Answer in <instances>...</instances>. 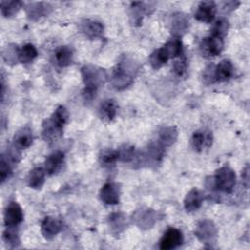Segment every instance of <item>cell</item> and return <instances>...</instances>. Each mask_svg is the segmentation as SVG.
<instances>
[{"instance_id":"4316f807","label":"cell","mask_w":250,"mask_h":250,"mask_svg":"<svg viewBox=\"0 0 250 250\" xmlns=\"http://www.w3.org/2000/svg\"><path fill=\"white\" fill-rule=\"evenodd\" d=\"M168 60H169V56L167 55V53L163 47L153 51L148 58L151 67L155 70L162 67L168 62Z\"/></svg>"},{"instance_id":"d6a6232c","label":"cell","mask_w":250,"mask_h":250,"mask_svg":"<svg viewBox=\"0 0 250 250\" xmlns=\"http://www.w3.org/2000/svg\"><path fill=\"white\" fill-rule=\"evenodd\" d=\"M118 161V152L117 149L106 148L104 149L100 154V162L103 166H111Z\"/></svg>"},{"instance_id":"4dcf8cb0","label":"cell","mask_w":250,"mask_h":250,"mask_svg":"<svg viewBox=\"0 0 250 250\" xmlns=\"http://www.w3.org/2000/svg\"><path fill=\"white\" fill-rule=\"evenodd\" d=\"M58 126L63 128V126L67 123L68 121V118H69V114H68V111L67 109L62 106V105H60L58 106L55 111L53 112V114L51 115L50 117Z\"/></svg>"},{"instance_id":"8d00e7d4","label":"cell","mask_w":250,"mask_h":250,"mask_svg":"<svg viewBox=\"0 0 250 250\" xmlns=\"http://www.w3.org/2000/svg\"><path fill=\"white\" fill-rule=\"evenodd\" d=\"M9 157H6L4 154L1 155V160H0V179L1 183H4L7 181L11 175H12V166L9 161Z\"/></svg>"},{"instance_id":"1f68e13d","label":"cell","mask_w":250,"mask_h":250,"mask_svg":"<svg viewBox=\"0 0 250 250\" xmlns=\"http://www.w3.org/2000/svg\"><path fill=\"white\" fill-rule=\"evenodd\" d=\"M229 21L225 18H221L214 23L212 29H211V35L217 36L220 38H224L229 30Z\"/></svg>"},{"instance_id":"f35d334b","label":"cell","mask_w":250,"mask_h":250,"mask_svg":"<svg viewBox=\"0 0 250 250\" xmlns=\"http://www.w3.org/2000/svg\"><path fill=\"white\" fill-rule=\"evenodd\" d=\"M202 78H203L204 83L207 84V85L216 82V79H215V65H214V64L208 65V66L203 70Z\"/></svg>"},{"instance_id":"277c9868","label":"cell","mask_w":250,"mask_h":250,"mask_svg":"<svg viewBox=\"0 0 250 250\" xmlns=\"http://www.w3.org/2000/svg\"><path fill=\"white\" fill-rule=\"evenodd\" d=\"M194 233L202 243H212L216 240L217 228L211 220L205 219L197 224Z\"/></svg>"},{"instance_id":"7c38bea8","label":"cell","mask_w":250,"mask_h":250,"mask_svg":"<svg viewBox=\"0 0 250 250\" xmlns=\"http://www.w3.org/2000/svg\"><path fill=\"white\" fill-rule=\"evenodd\" d=\"M189 21L184 13H175L170 21V30L175 37H180L188 30Z\"/></svg>"},{"instance_id":"6da1fadb","label":"cell","mask_w":250,"mask_h":250,"mask_svg":"<svg viewBox=\"0 0 250 250\" xmlns=\"http://www.w3.org/2000/svg\"><path fill=\"white\" fill-rule=\"evenodd\" d=\"M140 63L132 57L123 55L112 69L110 84L115 90H123L129 87L138 74Z\"/></svg>"},{"instance_id":"8992f818","label":"cell","mask_w":250,"mask_h":250,"mask_svg":"<svg viewBox=\"0 0 250 250\" xmlns=\"http://www.w3.org/2000/svg\"><path fill=\"white\" fill-rule=\"evenodd\" d=\"M224 49V40L223 38L212 36L204 38L200 43V51L202 56L210 58L216 57L222 53Z\"/></svg>"},{"instance_id":"7a4b0ae2","label":"cell","mask_w":250,"mask_h":250,"mask_svg":"<svg viewBox=\"0 0 250 250\" xmlns=\"http://www.w3.org/2000/svg\"><path fill=\"white\" fill-rule=\"evenodd\" d=\"M81 75L85 85L83 97L85 101H92L96 97L98 89L105 83L107 79L106 71L97 65L87 64L81 68Z\"/></svg>"},{"instance_id":"8fae6325","label":"cell","mask_w":250,"mask_h":250,"mask_svg":"<svg viewBox=\"0 0 250 250\" xmlns=\"http://www.w3.org/2000/svg\"><path fill=\"white\" fill-rule=\"evenodd\" d=\"M217 6L213 1H204L199 3L197 10L194 14V18L202 22H211L216 16Z\"/></svg>"},{"instance_id":"d4e9b609","label":"cell","mask_w":250,"mask_h":250,"mask_svg":"<svg viewBox=\"0 0 250 250\" xmlns=\"http://www.w3.org/2000/svg\"><path fill=\"white\" fill-rule=\"evenodd\" d=\"M117 113V104L112 99H107L103 102L100 106V116L105 122H110L114 119Z\"/></svg>"},{"instance_id":"30bf717a","label":"cell","mask_w":250,"mask_h":250,"mask_svg":"<svg viewBox=\"0 0 250 250\" xmlns=\"http://www.w3.org/2000/svg\"><path fill=\"white\" fill-rule=\"evenodd\" d=\"M23 220L21 207L16 201L10 202L4 211V224L6 227H17Z\"/></svg>"},{"instance_id":"83f0119b","label":"cell","mask_w":250,"mask_h":250,"mask_svg":"<svg viewBox=\"0 0 250 250\" xmlns=\"http://www.w3.org/2000/svg\"><path fill=\"white\" fill-rule=\"evenodd\" d=\"M167 55L169 56V59H174L176 57H179L182 54L183 51V44L180 37L173 36L171 39H169L164 46H162Z\"/></svg>"},{"instance_id":"f546056e","label":"cell","mask_w":250,"mask_h":250,"mask_svg":"<svg viewBox=\"0 0 250 250\" xmlns=\"http://www.w3.org/2000/svg\"><path fill=\"white\" fill-rule=\"evenodd\" d=\"M37 50L32 44H25L20 49L19 62L21 63H29L37 57Z\"/></svg>"},{"instance_id":"603a6c76","label":"cell","mask_w":250,"mask_h":250,"mask_svg":"<svg viewBox=\"0 0 250 250\" xmlns=\"http://www.w3.org/2000/svg\"><path fill=\"white\" fill-rule=\"evenodd\" d=\"M233 74V65L229 60H223L215 66V79L219 82L229 80Z\"/></svg>"},{"instance_id":"d590c367","label":"cell","mask_w":250,"mask_h":250,"mask_svg":"<svg viewBox=\"0 0 250 250\" xmlns=\"http://www.w3.org/2000/svg\"><path fill=\"white\" fill-rule=\"evenodd\" d=\"M19 55L20 49L15 45H9L3 51V59L9 64L16 63L19 61Z\"/></svg>"},{"instance_id":"ac0fdd59","label":"cell","mask_w":250,"mask_h":250,"mask_svg":"<svg viewBox=\"0 0 250 250\" xmlns=\"http://www.w3.org/2000/svg\"><path fill=\"white\" fill-rule=\"evenodd\" d=\"M203 202V194L197 188H192L188 192L184 199V207L187 212L198 210Z\"/></svg>"},{"instance_id":"44dd1931","label":"cell","mask_w":250,"mask_h":250,"mask_svg":"<svg viewBox=\"0 0 250 250\" xmlns=\"http://www.w3.org/2000/svg\"><path fill=\"white\" fill-rule=\"evenodd\" d=\"M178 138V130L175 126L163 127L159 132L156 141L164 147L168 148L171 146Z\"/></svg>"},{"instance_id":"e575fe53","label":"cell","mask_w":250,"mask_h":250,"mask_svg":"<svg viewBox=\"0 0 250 250\" xmlns=\"http://www.w3.org/2000/svg\"><path fill=\"white\" fill-rule=\"evenodd\" d=\"M15 228L16 227H6V229L3 232L4 241L12 247H16L20 243V238Z\"/></svg>"},{"instance_id":"cb8c5ba5","label":"cell","mask_w":250,"mask_h":250,"mask_svg":"<svg viewBox=\"0 0 250 250\" xmlns=\"http://www.w3.org/2000/svg\"><path fill=\"white\" fill-rule=\"evenodd\" d=\"M55 61L61 67H66L72 63L73 52L68 46H61L55 52Z\"/></svg>"},{"instance_id":"2e32d148","label":"cell","mask_w":250,"mask_h":250,"mask_svg":"<svg viewBox=\"0 0 250 250\" xmlns=\"http://www.w3.org/2000/svg\"><path fill=\"white\" fill-rule=\"evenodd\" d=\"M33 136L32 131L28 126L21 128L14 136L13 139V146L18 149H25L29 147L32 144Z\"/></svg>"},{"instance_id":"60d3db41","label":"cell","mask_w":250,"mask_h":250,"mask_svg":"<svg viewBox=\"0 0 250 250\" xmlns=\"http://www.w3.org/2000/svg\"><path fill=\"white\" fill-rule=\"evenodd\" d=\"M241 179H242V184L244 185V187L246 188H248V186H249V166L248 165H246L244 167V169L242 170Z\"/></svg>"},{"instance_id":"5b68a950","label":"cell","mask_w":250,"mask_h":250,"mask_svg":"<svg viewBox=\"0 0 250 250\" xmlns=\"http://www.w3.org/2000/svg\"><path fill=\"white\" fill-rule=\"evenodd\" d=\"M184 242L182 231L176 228H169L159 240V248L161 250H171L181 246Z\"/></svg>"},{"instance_id":"ffe728a7","label":"cell","mask_w":250,"mask_h":250,"mask_svg":"<svg viewBox=\"0 0 250 250\" xmlns=\"http://www.w3.org/2000/svg\"><path fill=\"white\" fill-rule=\"evenodd\" d=\"M62 128L58 126L51 118L46 119L42 126V137L46 142H54L62 135Z\"/></svg>"},{"instance_id":"5bb4252c","label":"cell","mask_w":250,"mask_h":250,"mask_svg":"<svg viewBox=\"0 0 250 250\" xmlns=\"http://www.w3.org/2000/svg\"><path fill=\"white\" fill-rule=\"evenodd\" d=\"M63 164L64 154L62 151L57 150L48 155L44 163V169L48 175H54L61 171Z\"/></svg>"},{"instance_id":"4fadbf2b","label":"cell","mask_w":250,"mask_h":250,"mask_svg":"<svg viewBox=\"0 0 250 250\" xmlns=\"http://www.w3.org/2000/svg\"><path fill=\"white\" fill-rule=\"evenodd\" d=\"M80 31L89 39H96L102 36L104 25L102 22L94 20H83L79 25Z\"/></svg>"},{"instance_id":"e0dca14e","label":"cell","mask_w":250,"mask_h":250,"mask_svg":"<svg viewBox=\"0 0 250 250\" xmlns=\"http://www.w3.org/2000/svg\"><path fill=\"white\" fill-rule=\"evenodd\" d=\"M107 224L110 229V231L117 235L120 234L122 231L125 230V229L128 226V219L127 216L122 212H116L112 213L108 216Z\"/></svg>"},{"instance_id":"7402d4cb","label":"cell","mask_w":250,"mask_h":250,"mask_svg":"<svg viewBox=\"0 0 250 250\" xmlns=\"http://www.w3.org/2000/svg\"><path fill=\"white\" fill-rule=\"evenodd\" d=\"M45 169L41 167H35L29 171L26 177L27 186L33 189H40L45 183Z\"/></svg>"},{"instance_id":"3957f363","label":"cell","mask_w":250,"mask_h":250,"mask_svg":"<svg viewBox=\"0 0 250 250\" xmlns=\"http://www.w3.org/2000/svg\"><path fill=\"white\" fill-rule=\"evenodd\" d=\"M212 183L213 187L218 190L225 193H231L236 183V175L230 167L223 166L216 171L215 176L212 178Z\"/></svg>"},{"instance_id":"52a82bcc","label":"cell","mask_w":250,"mask_h":250,"mask_svg":"<svg viewBox=\"0 0 250 250\" xmlns=\"http://www.w3.org/2000/svg\"><path fill=\"white\" fill-rule=\"evenodd\" d=\"M121 188L120 185L114 182L105 183L100 190L101 200L107 205H115L120 200Z\"/></svg>"},{"instance_id":"ab89813d","label":"cell","mask_w":250,"mask_h":250,"mask_svg":"<svg viewBox=\"0 0 250 250\" xmlns=\"http://www.w3.org/2000/svg\"><path fill=\"white\" fill-rule=\"evenodd\" d=\"M240 4V2L238 1H226V2H223L222 4V10L224 12H230V11H233L234 9L237 8V6Z\"/></svg>"},{"instance_id":"d6986e66","label":"cell","mask_w":250,"mask_h":250,"mask_svg":"<svg viewBox=\"0 0 250 250\" xmlns=\"http://www.w3.org/2000/svg\"><path fill=\"white\" fill-rule=\"evenodd\" d=\"M52 7L44 2L29 3L26 6V15L32 21H37L42 17L47 16L51 12Z\"/></svg>"},{"instance_id":"484cf974","label":"cell","mask_w":250,"mask_h":250,"mask_svg":"<svg viewBox=\"0 0 250 250\" xmlns=\"http://www.w3.org/2000/svg\"><path fill=\"white\" fill-rule=\"evenodd\" d=\"M147 3L145 2H134L130 7V17L132 19V22L136 24H141L143 18L145 15L149 14V8H147Z\"/></svg>"},{"instance_id":"9a60e30c","label":"cell","mask_w":250,"mask_h":250,"mask_svg":"<svg viewBox=\"0 0 250 250\" xmlns=\"http://www.w3.org/2000/svg\"><path fill=\"white\" fill-rule=\"evenodd\" d=\"M62 223L55 217H45L41 223V233L46 239L54 238L62 230Z\"/></svg>"},{"instance_id":"ba28073f","label":"cell","mask_w":250,"mask_h":250,"mask_svg":"<svg viewBox=\"0 0 250 250\" xmlns=\"http://www.w3.org/2000/svg\"><path fill=\"white\" fill-rule=\"evenodd\" d=\"M213 143V135L209 130H197L195 131L190 139V144L195 151H203L208 149Z\"/></svg>"},{"instance_id":"74e56055","label":"cell","mask_w":250,"mask_h":250,"mask_svg":"<svg viewBox=\"0 0 250 250\" xmlns=\"http://www.w3.org/2000/svg\"><path fill=\"white\" fill-rule=\"evenodd\" d=\"M172 70L174 74L178 77H185L188 71V61L186 58H182L175 61L172 65Z\"/></svg>"},{"instance_id":"836d02e7","label":"cell","mask_w":250,"mask_h":250,"mask_svg":"<svg viewBox=\"0 0 250 250\" xmlns=\"http://www.w3.org/2000/svg\"><path fill=\"white\" fill-rule=\"evenodd\" d=\"M117 152H118V160L121 162H126V163L131 162L136 156L135 148L131 145H123L117 149Z\"/></svg>"},{"instance_id":"9c48e42d","label":"cell","mask_w":250,"mask_h":250,"mask_svg":"<svg viewBox=\"0 0 250 250\" xmlns=\"http://www.w3.org/2000/svg\"><path fill=\"white\" fill-rule=\"evenodd\" d=\"M132 219L140 229H147L155 224L156 213L150 208H141L136 210Z\"/></svg>"},{"instance_id":"f1b7e54d","label":"cell","mask_w":250,"mask_h":250,"mask_svg":"<svg viewBox=\"0 0 250 250\" xmlns=\"http://www.w3.org/2000/svg\"><path fill=\"white\" fill-rule=\"evenodd\" d=\"M21 7L22 2L19 0L1 1V14L5 18H11L15 16Z\"/></svg>"}]
</instances>
